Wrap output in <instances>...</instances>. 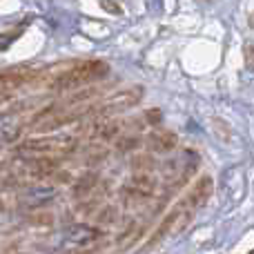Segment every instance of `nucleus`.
I'll return each mask as SVG.
<instances>
[{
	"label": "nucleus",
	"mask_w": 254,
	"mask_h": 254,
	"mask_svg": "<svg viewBox=\"0 0 254 254\" xmlns=\"http://www.w3.org/2000/svg\"><path fill=\"white\" fill-rule=\"evenodd\" d=\"M107 74V65L103 61H89L83 63V65L74 67L71 71H67L61 80H58V87L61 89H71V87H78V85L85 83H92V80L101 78V76Z\"/></svg>",
	"instance_id": "f257e3e1"
}]
</instances>
